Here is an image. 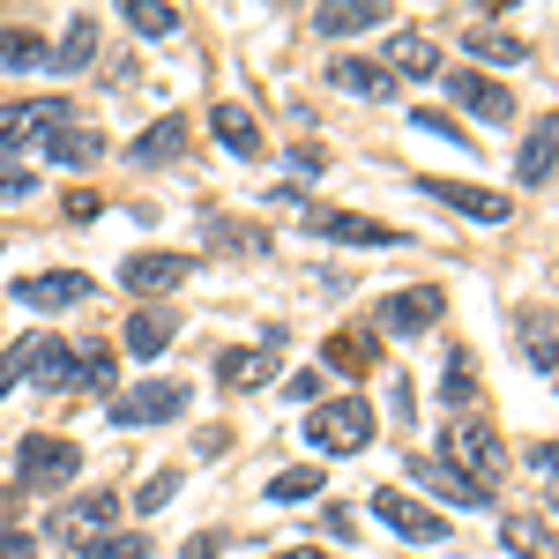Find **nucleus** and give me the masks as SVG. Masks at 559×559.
Masks as SVG:
<instances>
[{"instance_id":"1","label":"nucleus","mask_w":559,"mask_h":559,"mask_svg":"<svg viewBox=\"0 0 559 559\" xmlns=\"http://www.w3.org/2000/svg\"><path fill=\"white\" fill-rule=\"evenodd\" d=\"M440 455H448V471L463 477V485H477V492L500 485V463H508V455H500V432L485 426V418H455V426L440 432Z\"/></svg>"},{"instance_id":"2","label":"nucleus","mask_w":559,"mask_h":559,"mask_svg":"<svg viewBox=\"0 0 559 559\" xmlns=\"http://www.w3.org/2000/svg\"><path fill=\"white\" fill-rule=\"evenodd\" d=\"M306 440L321 455H366L373 448V403L366 395H336V403H313V426Z\"/></svg>"},{"instance_id":"3","label":"nucleus","mask_w":559,"mask_h":559,"mask_svg":"<svg viewBox=\"0 0 559 559\" xmlns=\"http://www.w3.org/2000/svg\"><path fill=\"white\" fill-rule=\"evenodd\" d=\"M75 471H83L75 440H52V432H23V448H15V485L45 492V485H75Z\"/></svg>"},{"instance_id":"4","label":"nucleus","mask_w":559,"mask_h":559,"mask_svg":"<svg viewBox=\"0 0 559 559\" xmlns=\"http://www.w3.org/2000/svg\"><path fill=\"white\" fill-rule=\"evenodd\" d=\"M179 411H187V388L179 381H142L128 395H112V426H173Z\"/></svg>"},{"instance_id":"5","label":"nucleus","mask_w":559,"mask_h":559,"mask_svg":"<svg viewBox=\"0 0 559 559\" xmlns=\"http://www.w3.org/2000/svg\"><path fill=\"white\" fill-rule=\"evenodd\" d=\"M75 112L60 97H23V105H0V150H23V142H52V128H68Z\"/></svg>"},{"instance_id":"6","label":"nucleus","mask_w":559,"mask_h":559,"mask_svg":"<svg viewBox=\"0 0 559 559\" xmlns=\"http://www.w3.org/2000/svg\"><path fill=\"white\" fill-rule=\"evenodd\" d=\"M306 231L336 239V247H403L395 224H373V216H350V210H306Z\"/></svg>"},{"instance_id":"7","label":"nucleus","mask_w":559,"mask_h":559,"mask_svg":"<svg viewBox=\"0 0 559 559\" xmlns=\"http://www.w3.org/2000/svg\"><path fill=\"white\" fill-rule=\"evenodd\" d=\"M373 522H388L411 545H448V522L432 515V508H418V500H403V492H373Z\"/></svg>"},{"instance_id":"8","label":"nucleus","mask_w":559,"mask_h":559,"mask_svg":"<svg viewBox=\"0 0 559 559\" xmlns=\"http://www.w3.org/2000/svg\"><path fill=\"white\" fill-rule=\"evenodd\" d=\"M90 299V276L83 269H38L15 284V306H38V313H60V306H83Z\"/></svg>"},{"instance_id":"9","label":"nucleus","mask_w":559,"mask_h":559,"mask_svg":"<svg viewBox=\"0 0 559 559\" xmlns=\"http://www.w3.org/2000/svg\"><path fill=\"white\" fill-rule=\"evenodd\" d=\"M440 292H432V284H411V292H395V299H381L373 306V321H381L388 336H418V329H432V321H440Z\"/></svg>"},{"instance_id":"10","label":"nucleus","mask_w":559,"mask_h":559,"mask_svg":"<svg viewBox=\"0 0 559 559\" xmlns=\"http://www.w3.org/2000/svg\"><path fill=\"white\" fill-rule=\"evenodd\" d=\"M381 68L395 75V83H432L440 75V45H432V31H395L381 52Z\"/></svg>"},{"instance_id":"11","label":"nucleus","mask_w":559,"mask_h":559,"mask_svg":"<svg viewBox=\"0 0 559 559\" xmlns=\"http://www.w3.org/2000/svg\"><path fill=\"white\" fill-rule=\"evenodd\" d=\"M187 269H194L187 254H128L120 284H128L134 299H165V292H179V284H187Z\"/></svg>"},{"instance_id":"12","label":"nucleus","mask_w":559,"mask_h":559,"mask_svg":"<svg viewBox=\"0 0 559 559\" xmlns=\"http://www.w3.org/2000/svg\"><path fill=\"white\" fill-rule=\"evenodd\" d=\"M448 97H455V105H471L485 128H492V120H515V90H508V83H485V75H471V68H448Z\"/></svg>"},{"instance_id":"13","label":"nucleus","mask_w":559,"mask_h":559,"mask_svg":"<svg viewBox=\"0 0 559 559\" xmlns=\"http://www.w3.org/2000/svg\"><path fill=\"white\" fill-rule=\"evenodd\" d=\"M432 202H448L455 216H471V224H508V194H485L471 179H426Z\"/></svg>"},{"instance_id":"14","label":"nucleus","mask_w":559,"mask_h":559,"mask_svg":"<svg viewBox=\"0 0 559 559\" xmlns=\"http://www.w3.org/2000/svg\"><path fill=\"white\" fill-rule=\"evenodd\" d=\"M112 522H120V492H105V485H97V492H83V500H68V508L52 515V530L83 545V537H97V530H112Z\"/></svg>"},{"instance_id":"15","label":"nucleus","mask_w":559,"mask_h":559,"mask_svg":"<svg viewBox=\"0 0 559 559\" xmlns=\"http://www.w3.org/2000/svg\"><path fill=\"white\" fill-rule=\"evenodd\" d=\"M31 344V366H23V381H38V388H75V350L60 344V336H23Z\"/></svg>"},{"instance_id":"16","label":"nucleus","mask_w":559,"mask_h":559,"mask_svg":"<svg viewBox=\"0 0 559 559\" xmlns=\"http://www.w3.org/2000/svg\"><path fill=\"white\" fill-rule=\"evenodd\" d=\"M500 537H508L515 559H559V530L545 515H530V508H515V515L500 522Z\"/></svg>"},{"instance_id":"17","label":"nucleus","mask_w":559,"mask_h":559,"mask_svg":"<svg viewBox=\"0 0 559 559\" xmlns=\"http://www.w3.org/2000/svg\"><path fill=\"white\" fill-rule=\"evenodd\" d=\"M173 336H179L173 306H134V313H128V350H134V358H157Z\"/></svg>"},{"instance_id":"18","label":"nucleus","mask_w":559,"mask_h":559,"mask_svg":"<svg viewBox=\"0 0 559 559\" xmlns=\"http://www.w3.org/2000/svg\"><path fill=\"white\" fill-rule=\"evenodd\" d=\"M515 336H522V358L552 373V358H559V321L545 313V306H515Z\"/></svg>"},{"instance_id":"19","label":"nucleus","mask_w":559,"mask_h":559,"mask_svg":"<svg viewBox=\"0 0 559 559\" xmlns=\"http://www.w3.org/2000/svg\"><path fill=\"white\" fill-rule=\"evenodd\" d=\"M329 83L344 90V97H373V105L395 97V75H388L381 60H336V68H329Z\"/></svg>"},{"instance_id":"20","label":"nucleus","mask_w":559,"mask_h":559,"mask_svg":"<svg viewBox=\"0 0 559 559\" xmlns=\"http://www.w3.org/2000/svg\"><path fill=\"white\" fill-rule=\"evenodd\" d=\"M373 23H381L373 0H329V8H313V31H321V38H358V31H373Z\"/></svg>"},{"instance_id":"21","label":"nucleus","mask_w":559,"mask_h":559,"mask_svg":"<svg viewBox=\"0 0 559 559\" xmlns=\"http://www.w3.org/2000/svg\"><path fill=\"white\" fill-rule=\"evenodd\" d=\"M187 142H194V128H187V120L173 112V120H157L150 134H134V150H128V157H134V165H173Z\"/></svg>"},{"instance_id":"22","label":"nucleus","mask_w":559,"mask_h":559,"mask_svg":"<svg viewBox=\"0 0 559 559\" xmlns=\"http://www.w3.org/2000/svg\"><path fill=\"white\" fill-rule=\"evenodd\" d=\"M559 165V128L545 120V128H530V142H522V157H515V179L522 187H545Z\"/></svg>"},{"instance_id":"23","label":"nucleus","mask_w":559,"mask_h":559,"mask_svg":"<svg viewBox=\"0 0 559 559\" xmlns=\"http://www.w3.org/2000/svg\"><path fill=\"white\" fill-rule=\"evenodd\" d=\"M210 128H216V142H224L231 157H261V128H254V112H247V105H216Z\"/></svg>"},{"instance_id":"24","label":"nucleus","mask_w":559,"mask_h":559,"mask_svg":"<svg viewBox=\"0 0 559 559\" xmlns=\"http://www.w3.org/2000/svg\"><path fill=\"white\" fill-rule=\"evenodd\" d=\"M0 68L8 75H38V68H52V52H45L38 31H0Z\"/></svg>"},{"instance_id":"25","label":"nucleus","mask_w":559,"mask_h":559,"mask_svg":"<svg viewBox=\"0 0 559 559\" xmlns=\"http://www.w3.org/2000/svg\"><path fill=\"white\" fill-rule=\"evenodd\" d=\"M45 150H52V165H97V157H105V134L68 120V128H52V142H45Z\"/></svg>"},{"instance_id":"26","label":"nucleus","mask_w":559,"mask_h":559,"mask_svg":"<svg viewBox=\"0 0 559 559\" xmlns=\"http://www.w3.org/2000/svg\"><path fill=\"white\" fill-rule=\"evenodd\" d=\"M75 559H150V537L142 530H97L75 545Z\"/></svg>"},{"instance_id":"27","label":"nucleus","mask_w":559,"mask_h":559,"mask_svg":"<svg viewBox=\"0 0 559 559\" xmlns=\"http://www.w3.org/2000/svg\"><path fill=\"white\" fill-rule=\"evenodd\" d=\"M90 60H97V23L75 15V23H68V38H60V52H52V68H60V75H75V68H90Z\"/></svg>"},{"instance_id":"28","label":"nucleus","mask_w":559,"mask_h":559,"mask_svg":"<svg viewBox=\"0 0 559 559\" xmlns=\"http://www.w3.org/2000/svg\"><path fill=\"white\" fill-rule=\"evenodd\" d=\"M411 471L426 477V492H440L448 508H485V492H477V485H463V477L448 471V463H411Z\"/></svg>"},{"instance_id":"29","label":"nucleus","mask_w":559,"mask_h":559,"mask_svg":"<svg viewBox=\"0 0 559 559\" xmlns=\"http://www.w3.org/2000/svg\"><path fill=\"white\" fill-rule=\"evenodd\" d=\"M269 366H276L269 350H224L216 381H224V388H261V381H269Z\"/></svg>"},{"instance_id":"30","label":"nucleus","mask_w":559,"mask_h":559,"mask_svg":"<svg viewBox=\"0 0 559 559\" xmlns=\"http://www.w3.org/2000/svg\"><path fill=\"white\" fill-rule=\"evenodd\" d=\"M329 366H336V373H373V336H366V329L329 336Z\"/></svg>"},{"instance_id":"31","label":"nucleus","mask_w":559,"mask_h":559,"mask_svg":"<svg viewBox=\"0 0 559 559\" xmlns=\"http://www.w3.org/2000/svg\"><path fill=\"white\" fill-rule=\"evenodd\" d=\"M128 23L142 31V38H173V31H179V8H173V0H128Z\"/></svg>"},{"instance_id":"32","label":"nucleus","mask_w":559,"mask_h":559,"mask_svg":"<svg viewBox=\"0 0 559 559\" xmlns=\"http://www.w3.org/2000/svg\"><path fill=\"white\" fill-rule=\"evenodd\" d=\"M471 395H477V358H471V350H455V358H448V373H440V403H455V411H463Z\"/></svg>"},{"instance_id":"33","label":"nucleus","mask_w":559,"mask_h":559,"mask_svg":"<svg viewBox=\"0 0 559 559\" xmlns=\"http://www.w3.org/2000/svg\"><path fill=\"white\" fill-rule=\"evenodd\" d=\"M471 52H477V60H508V68H515V60H530V45L508 38V31H492V23H477V31H471Z\"/></svg>"},{"instance_id":"34","label":"nucleus","mask_w":559,"mask_h":559,"mask_svg":"<svg viewBox=\"0 0 559 559\" xmlns=\"http://www.w3.org/2000/svg\"><path fill=\"white\" fill-rule=\"evenodd\" d=\"M329 477L321 471H284V477H269V500H313Z\"/></svg>"},{"instance_id":"35","label":"nucleus","mask_w":559,"mask_h":559,"mask_svg":"<svg viewBox=\"0 0 559 559\" xmlns=\"http://www.w3.org/2000/svg\"><path fill=\"white\" fill-rule=\"evenodd\" d=\"M173 492H179V471H157L150 485H142V492H134V508H165Z\"/></svg>"},{"instance_id":"36","label":"nucleus","mask_w":559,"mask_h":559,"mask_svg":"<svg viewBox=\"0 0 559 559\" xmlns=\"http://www.w3.org/2000/svg\"><path fill=\"white\" fill-rule=\"evenodd\" d=\"M23 366H31V344H8V350H0V395H8V381H23Z\"/></svg>"},{"instance_id":"37","label":"nucleus","mask_w":559,"mask_h":559,"mask_svg":"<svg viewBox=\"0 0 559 559\" xmlns=\"http://www.w3.org/2000/svg\"><path fill=\"white\" fill-rule=\"evenodd\" d=\"M31 187H38V179L23 173V165H0V202H23Z\"/></svg>"},{"instance_id":"38","label":"nucleus","mask_w":559,"mask_h":559,"mask_svg":"<svg viewBox=\"0 0 559 559\" xmlns=\"http://www.w3.org/2000/svg\"><path fill=\"white\" fill-rule=\"evenodd\" d=\"M83 388H112V358L105 350H83Z\"/></svg>"},{"instance_id":"39","label":"nucleus","mask_w":559,"mask_h":559,"mask_svg":"<svg viewBox=\"0 0 559 559\" xmlns=\"http://www.w3.org/2000/svg\"><path fill=\"white\" fill-rule=\"evenodd\" d=\"M411 128H426V134H448V142H471V134L455 128V120H448V112H418V120H411Z\"/></svg>"},{"instance_id":"40","label":"nucleus","mask_w":559,"mask_h":559,"mask_svg":"<svg viewBox=\"0 0 559 559\" xmlns=\"http://www.w3.org/2000/svg\"><path fill=\"white\" fill-rule=\"evenodd\" d=\"M530 471H545V477H559V440H537V448H530Z\"/></svg>"},{"instance_id":"41","label":"nucleus","mask_w":559,"mask_h":559,"mask_svg":"<svg viewBox=\"0 0 559 559\" xmlns=\"http://www.w3.org/2000/svg\"><path fill=\"white\" fill-rule=\"evenodd\" d=\"M0 559H38V545H31L23 530H8V537H0Z\"/></svg>"},{"instance_id":"42","label":"nucleus","mask_w":559,"mask_h":559,"mask_svg":"<svg viewBox=\"0 0 559 559\" xmlns=\"http://www.w3.org/2000/svg\"><path fill=\"white\" fill-rule=\"evenodd\" d=\"M187 559H216V537H187Z\"/></svg>"},{"instance_id":"43","label":"nucleus","mask_w":559,"mask_h":559,"mask_svg":"<svg viewBox=\"0 0 559 559\" xmlns=\"http://www.w3.org/2000/svg\"><path fill=\"white\" fill-rule=\"evenodd\" d=\"M276 559H321V552H313V545H306V552H276Z\"/></svg>"},{"instance_id":"44","label":"nucleus","mask_w":559,"mask_h":559,"mask_svg":"<svg viewBox=\"0 0 559 559\" xmlns=\"http://www.w3.org/2000/svg\"><path fill=\"white\" fill-rule=\"evenodd\" d=\"M552 515H559V492H552Z\"/></svg>"}]
</instances>
